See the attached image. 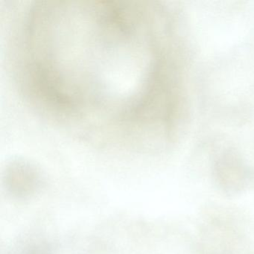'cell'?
Listing matches in <instances>:
<instances>
[{
	"mask_svg": "<svg viewBox=\"0 0 254 254\" xmlns=\"http://www.w3.org/2000/svg\"><path fill=\"white\" fill-rule=\"evenodd\" d=\"M154 11L140 1L46 0L20 43V94L86 140L140 149L161 94Z\"/></svg>",
	"mask_w": 254,
	"mask_h": 254,
	"instance_id": "6da1fadb",
	"label": "cell"
}]
</instances>
